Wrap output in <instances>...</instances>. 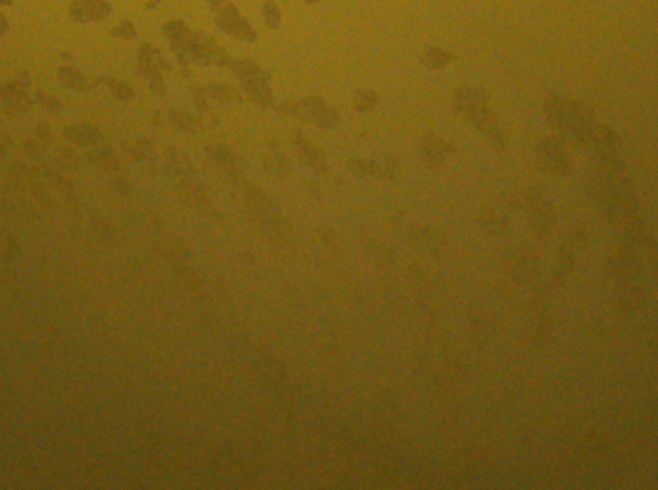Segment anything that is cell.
I'll use <instances>...</instances> for the list:
<instances>
[{
    "label": "cell",
    "mask_w": 658,
    "mask_h": 490,
    "mask_svg": "<svg viewBox=\"0 0 658 490\" xmlns=\"http://www.w3.org/2000/svg\"><path fill=\"white\" fill-rule=\"evenodd\" d=\"M166 37L169 39L174 52L183 64H204V65H229L232 58L212 37L196 35L191 29L185 28L181 21H169L164 28Z\"/></svg>",
    "instance_id": "1"
},
{
    "label": "cell",
    "mask_w": 658,
    "mask_h": 490,
    "mask_svg": "<svg viewBox=\"0 0 658 490\" xmlns=\"http://www.w3.org/2000/svg\"><path fill=\"white\" fill-rule=\"evenodd\" d=\"M416 154L424 166L437 169V167L445 166L446 158L451 154V148H449V145H446L441 137L427 135V137H422L420 142H418Z\"/></svg>",
    "instance_id": "7"
},
{
    "label": "cell",
    "mask_w": 658,
    "mask_h": 490,
    "mask_svg": "<svg viewBox=\"0 0 658 490\" xmlns=\"http://www.w3.org/2000/svg\"><path fill=\"white\" fill-rule=\"evenodd\" d=\"M204 91L208 94V98L218 104H227L237 98V93L232 85L227 83H208L204 87Z\"/></svg>",
    "instance_id": "11"
},
{
    "label": "cell",
    "mask_w": 658,
    "mask_h": 490,
    "mask_svg": "<svg viewBox=\"0 0 658 490\" xmlns=\"http://www.w3.org/2000/svg\"><path fill=\"white\" fill-rule=\"evenodd\" d=\"M291 114L297 120L314 123L318 127H337L341 123L339 111L320 96H302L291 104Z\"/></svg>",
    "instance_id": "4"
},
{
    "label": "cell",
    "mask_w": 658,
    "mask_h": 490,
    "mask_svg": "<svg viewBox=\"0 0 658 490\" xmlns=\"http://www.w3.org/2000/svg\"><path fill=\"white\" fill-rule=\"evenodd\" d=\"M378 104V94L370 89H362L354 94V108L358 111H370Z\"/></svg>",
    "instance_id": "13"
},
{
    "label": "cell",
    "mask_w": 658,
    "mask_h": 490,
    "mask_svg": "<svg viewBox=\"0 0 658 490\" xmlns=\"http://www.w3.org/2000/svg\"><path fill=\"white\" fill-rule=\"evenodd\" d=\"M453 108L458 114H462L464 120L468 121V125L477 131H491L493 129V116L487 104H485V94L480 89L473 87H458L453 93Z\"/></svg>",
    "instance_id": "3"
},
{
    "label": "cell",
    "mask_w": 658,
    "mask_h": 490,
    "mask_svg": "<svg viewBox=\"0 0 658 490\" xmlns=\"http://www.w3.org/2000/svg\"><path fill=\"white\" fill-rule=\"evenodd\" d=\"M172 121H174V125L179 127V129L183 131H193L196 127V120L193 116H189V114H183V111H177V114H172Z\"/></svg>",
    "instance_id": "15"
},
{
    "label": "cell",
    "mask_w": 658,
    "mask_h": 490,
    "mask_svg": "<svg viewBox=\"0 0 658 490\" xmlns=\"http://www.w3.org/2000/svg\"><path fill=\"white\" fill-rule=\"evenodd\" d=\"M264 169H266L268 173H271V175L283 177L289 173L291 164H289L285 158L278 156V154H269V156L264 158Z\"/></svg>",
    "instance_id": "12"
},
{
    "label": "cell",
    "mask_w": 658,
    "mask_h": 490,
    "mask_svg": "<svg viewBox=\"0 0 658 490\" xmlns=\"http://www.w3.org/2000/svg\"><path fill=\"white\" fill-rule=\"evenodd\" d=\"M305 2H308V4H314V2H320V0H305Z\"/></svg>",
    "instance_id": "18"
},
{
    "label": "cell",
    "mask_w": 658,
    "mask_h": 490,
    "mask_svg": "<svg viewBox=\"0 0 658 490\" xmlns=\"http://www.w3.org/2000/svg\"><path fill=\"white\" fill-rule=\"evenodd\" d=\"M216 162L227 175L232 177H239L243 173V169H245L241 156L233 148L225 147V145L216 148Z\"/></svg>",
    "instance_id": "9"
},
{
    "label": "cell",
    "mask_w": 658,
    "mask_h": 490,
    "mask_svg": "<svg viewBox=\"0 0 658 490\" xmlns=\"http://www.w3.org/2000/svg\"><path fill=\"white\" fill-rule=\"evenodd\" d=\"M229 67L233 70V74L237 75L239 83H241L243 91L247 93V96L254 100L262 108H269L274 104V93H271V75L262 67V65L254 64L252 60H232Z\"/></svg>",
    "instance_id": "2"
},
{
    "label": "cell",
    "mask_w": 658,
    "mask_h": 490,
    "mask_svg": "<svg viewBox=\"0 0 658 490\" xmlns=\"http://www.w3.org/2000/svg\"><path fill=\"white\" fill-rule=\"evenodd\" d=\"M456 58H458V52H453V50H446V48L441 47H427L424 50V54H422V60L433 70L446 67L449 64H453Z\"/></svg>",
    "instance_id": "10"
},
{
    "label": "cell",
    "mask_w": 658,
    "mask_h": 490,
    "mask_svg": "<svg viewBox=\"0 0 658 490\" xmlns=\"http://www.w3.org/2000/svg\"><path fill=\"white\" fill-rule=\"evenodd\" d=\"M349 169L353 173L366 177H395L399 173V164L389 156H380V158H364V156H353L347 162Z\"/></svg>",
    "instance_id": "6"
},
{
    "label": "cell",
    "mask_w": 658,
    "mask_h": 490,
    "mask_svg": "<svg viewBox=\"0 0 658 490\" xmlns=\"http://www.w3.org/2000/svg\"><path fill=\"white\" fill-rule=\"evenodd\" d=\"M295 150L298 152L300 160L310 167L322 169V167L325 166L324 150L318 147V145H314L312 140L306 139V137H297V139H295Z\"/></svg>",
    "instance_id": "8"
},
{
    "label": "cell",
    "mask_w": 658,
    "mask_h": 490,
    "mask_svg": "<svg viewBox=\"0 0 658 490\" xmlns=\"http://www.w3.org/2000/svg\"><path fill=\"white\" fill-rule=\"evenodd\" d=\"M262 10H264V19H266V23H268V28L279 29V23H281V10H279L278 4H276L274 0H266Z\"/></svg>",
    "instance_id": "14"
},
{
    "label": "cell",
    "mask_w": 658,
    "mask_h": 490,
    "mask_svg": "<svg viewBox=\"0 0 658 490\" xmlns=\"http://www.w3.org/2000/svg\"><path fill=\"white\" fill-rule=\"evenodd\" d=\"M206 4H208L210 8L218 10L220 6H223V4H227V0H206Z\"/></svg>",
    "instance_id": "17"
},
{
    "label": "cell",
    "mask_w": 658,
    "mask_h": 490,
    "mask_svg": "<svg viewBox=\"0 0 658 490\" xmlns=\"http://www.w3.org/2000/svg\"><path fill=\"white\" fill-rule=\"evenodd\" d=\"M216 23H218V28H222L232 37L247 39V41L256 39V33H254L251 23L239 12V8L229 4V2L216 10Z\"/></svg>",
    "instance_id": "5"
},
{
    "label": "cell",
    "mask_w": 658,
    "mask_h": 490,
    "mask_svg": "<svg viewBox=\"0 0 658 490\" xmlns=\"http://www.w3.org/2000/svg\"><path fill=\"white\" fill-rule=\"evenodd\" d=\"M193 96H195L196 106H198L201 110H204V108H206V100H208V94H206V91H204V87H196Z\"/></svg>",
    "instance_id": "16"
}]
</instances>
